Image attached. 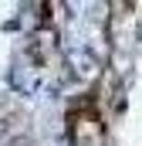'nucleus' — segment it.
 <instances>
[{"mask_svg": "<svg viewBox=\"0 0 142 146\" xmlns=\"http://www.w3.org/2000/svg\"><path fill=\"white\" fill-rule=\"evenodd\" d=\"M7 146H31V136H17V139H10Z\"/></svg>", "mask_w": 142, "mask_h": 146, "instance_id": "1", "label": "nucleus"}, {"mask_svg": "<svg viewBox=\"0 0 142 146\" xmlns=\"http://www.w3.org/2000/svg\"><path fill=\"white\" fill-rule=\"evenodd\" d=\"M7 122H10V119H3V115H0V136L7 133Z\"/></svg>", "mask_w": 142, "mask_h": 146, "instance_id": "2", "label": "nucleus"}]
</instances>
